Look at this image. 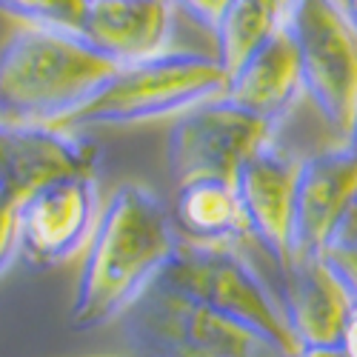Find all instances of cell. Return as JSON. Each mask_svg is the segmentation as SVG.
Returning a JSON list of instances; mask_svg holds the SVG:
<instances>
[{
	"label": "cell",
	"instance_id": "1",
	"mask_svg": "<svg viewBox=\"0 0 357 357\" xmlns=\"http://www.w3.org/2000/svg\"><path fill=\"white\" fill-rule=\"evenodd\" d=\"M181 246L163 200L140 183H121L100 206L72 301V326L100 329L152 286Z\"/></svg>",
	"mask_w": 357,
	"mask_h": 357
},
{
	"label": "cell",
	"instance_id": "2",
	"mask_svg": "<svg viewBox=\"0 0 357 357\" xmlns=\"http://www.w3.org/2000/svg\"><path fill=\"white\" fill-rule=\"evenodd\" d=\"M114 75L77 32L20 26L0 46V126L63 129Z\"/></svg>",
	"mask_w": 357,
	"mask_h": 357
},
{
	"label": "cell",
	"instance_id": "3",
	"mask_svg": "<svg viewBox=\"0 0 357 357\" xmlns=\"http://www.w3.org/2000/svg\"><path fill=\"white\" fill-rule=\"evenodd\" d=\"M155 283L243 326L280 357L297 351L269 283L252 260L237 252V246H200L181 241Z\"/></svg>",
	"mask_w": 357,
	"mask_h": 357
},
{
	"label": "cell",
	"instance_id": "4",
	"mask_svg": "<svg viewBox=\"0 0 357 357\" xmlns=\"http://www.w3.org/2000/svg\"><path fill=\"white\" fill-rule=\"evenodd\" d=\"M229 83L218 54L163 52L117 75L80 109L66 126H126L158 117H177L206 100L223 98Z\"/></svg>",
	"mask_w": 357,
	"mask_h": 357
},
{
	"label": "cell",
	"instance_id": "5",
	"mask_svg": "<svg viewBox=\"0 0 357 357\" xmlns=\"http://www.w3.org/2000/svg\"><path fill=\"white\" fill-rule=\"evenodd\" d=\"M286 29L303 66V92L337 146L357 123V26L343 0H294Z\"/></svg>",
	"mask_w": 357,
	"mask_h": 357
},
{
	"label": "cell",
	"instance_id": "6",
	"mask_svg": "<svg viewBox=\"0 0 357 357\" xmlns=\"http://www.w3.org/2000/svg\"><path fill=\"white\" fill-rule=\"evenodd\" d=\"M121 335L135 357H280L243 326L160 283L121 314Z\"/></svg>",
	"mask_w": 357,
	"mask_h": 357
},
{
	"label": "cell",
	"instance_id": "7",
	"mask_svg": "<svg viewBox=\"0 0 357 357\" xmlns=\"http://www.w3.org/2000/svg\"><path fill=\"white\" fill-rule=\"evenodd\" d=\"M272 137L275 126L226 98L206 100L174 117L166 137L169 172L177 183L192 177H223L234 183L241 166Z\"/></svg>",
	"mask_w": 357,
	"mask_h": 357
},
{
	"label": "cell",
	"instance_id": "8",
	"mask_svg": "<svg viewBox=\"0 0 357 357\" xmlns=\"http://www.w3.org/2000/svg\"><path fill=\"white\" fill-rule=\"evenodd\" d=\"M100 218L95 174L43 183L20 200V257L32 269H52L75 257Z\"/></svg>",
	"mask_w": 357,
	"mask_h": 357
},
{
	"label": "cell",
	"instance_id": "9",
	"mask_svg": "<svg viewBox=\"0 0 357 357\" xmlns=\"http://www.w3.org/2000/svg\"><path fill=\"white\" fill-rule=\"evenodd\" d=\"M301 158H294L272 140L255 152L234 174V192L241 200L246 241L275 266L294 257V189Z\"/></svg>",
	"mask_w": 357,
	"mask_h": 357
},
{
	"label": "cell",
	"instance_id": "10",
	"mask_svg": "<svg viewBox=\"0 0 357 357\" xmlns=\"http://www.w3.org/2000/svg\"><path fill=\"white\" fill-rule=\"evenodd\" d=\"M266 283L297 349H337L354 297L329 260L323 255H294Z\"/></svg>",
	"mask_w": 357,
	"mask_h": 357
},
{
	"label": "cell",
	"instance_id": "11",
	"mask_svg": "<svg viewBox=\"0 0 357 357\" xmlns=\"http://www.w3.org/2000/svg\"><path fill=\"white\" fill-rule=\"evenodd\" d=\"M357 195V155L349 146L301 158L294 189V255H323L332 246Z\"/></svg>",
	"mask_w": 357,
	"mask_h": 357
},
{
	"label": "cell",
	"instance_id": "12",
	"mask_svg": "<svg viewBox=\"0 0 357 357\" xmlns=\"http://www.w3.org/2000/svg\"><path fill=\"white\" fill-rule=\"evenodd\" d=\"M174 12L172 0H83L77 35L126 69L169 52Z\"/></svg>",
	"mask_w": 357,
	"mask_h": 357
},
{
	"label": "cell",
	"instance_id": "13",
	"mask_svg": "<svg viewBox=\"0 0 357 357\" xmlns=\"http://www.w3.org/2000/svg\"><path fill=\"white\" fill-rule=\"evenodd\" d=\"M98 149L92 140L66 129L0 126V186L20 200L52 181L75 174H95Z\"/></svg>",
	"mask_w": 357,
	"mask_h": 357
},
{
	"label": "cell",
	"instance_id": "14",
	"mask_svg": "<svg viewBox=\"0 0 357 357\" xmlns=\"http://www.w3.org/2000/svg\"><path fill=\"white\" fill-rule=\"evenodd\" d=\"M223 98L269 126H278L294 103L306 98L301 52L286 26L229 72Z\"/></svg>",
	"mask_w": 357,
	"mask_h": 357
},
{
	"label": "cell",
	"instance_id": "15",
	"mask_svg": "<svg viewBox=\"0 0 357 357\" xmlns=\"http://www.w3.org/2000/svg\"><path fill=\"white\" fill-rule=\"evenodd\" d=\"M172 223L186 243L237 246L246 241V223L234 183L223 177H192L177 183Z\"/></svg>",
	"mask_w": 357,
	"mask_h": 357
},
{
	"label": "cell",
	"instance_id": "16",
	"mask_svg": "<svg viewBox=\"0 0 357 357\" xmlns=\"http://www.w3.org/2000/svg\"><path fill=\"white\" fill-rule=\"evenodd\" d=\"M283 26L286 15L272 0H237L212 32L218 40V61L226 72H234Z\"/></svg>",
	"mask_w": 357,
	"mask_h": 357
},
{
	"label": "cell",
	"instance_id": "17",
	"mask_svg": "<svg viewBox=\"0 0 357 357\" xmlns=\"http://www.w3.org/2000/svg\"><path fill=\"white\" fill-rule=\"evenodd\" d=\"M0 12L35 29L77 32L83 0H0Z\"/></svg>",
	"mask_w": 357,
	"mask_h": 357
},
{
	"label": "cell",
	"instance_id": "18",
	"mask_svg": "<svg viewBox=\"0 0 357 357\" xmlns=\"http://www.w3.org/2000/svg\"><path fill=\"white\" fill-rule=\"evenodd\" d=\"M20 257V197L0 186V275Z\"/></svg>",
	"mask_w": 357,
	"mask_h": 357
},
{
	"label": "cell",
	"instance_id": "19",
	"mask_svg": "<svg viewBox=\"0 0 357 357\" xmlns=\"http://www.w3.org/2000/svg\"><path fill=\"white\" fill-rule=\"evenodd\" d=\"M237 3V0H172V6L177 12L189 15L195 23H200L203 29L215 32L218 23L223 20V15Z\"/></svg>",
	"mask_w": 357,
	"mask_h": 357
},
{
	"label": "cell",
	"instance_id": "20",
	"mask_svg": "<svg viewBox=\"0 0 357 357\" xmlns=\"http://www.w3.org/2000/svg\"><path fill=\"white\" fill-rule=\"evenodd\" d=\"M323 257L329 260V266L340 275V280L346 283V289L357 301V249L354 246H329L323 252Z\"/></svg>",
	"mask_w": 357,
	"mask_h": 357
},
{
	"label": "cell",
	"instance_id": "21",
	"mask_svg": "<svg viewBox=\"0 0 357 357\" xmlns=\"http://www.w3.org/2000/svg\"><path fill=\"white\" fill-rule=\"evenodd\" d=\"M337 351L343 357H357V301L351 303L349 317L343 323V332H340V340H337Z\"/></svg>",
	"mask_w": 357,
	"mask_h": 357
},
{
	"label": "cell",
	"instance_id": "22",
	"mask_svg": "<svg viewBox=\"0 0 357 357\" xmlns=\"http://www.w3.org/2000/svg\"><path fill=\"white\" fill-rule=\"evenodd\" d=\"M332 246H354V249H357V195H354V203H351L346 220L340 223V229H337V234H335Z\"/></svg>",
	"mask_w": 357,
	"mask_h": 357
},
{
	"label": "cell",
	"instance_id": "23",
	"mask_svg": "<svg viewBox=\"0 0 357 357\" xmlns=\"http://www.w3.org/2000/svg\"><path fill=\"white\" fill-rule=\"evenodd\" d=\"M289 357H343L337 349H297Z\"/></svg>",
	"mask_w": 357,
	"mask_h": 357
},
{
	"label": "cell",
	"instance_id": "24",
	"mask_svg": "<svg viewBox=\"0 0 357 357\" xmlns=\"http://www.w3.org/2000/svg\"><path fill=\"white\" fill-rule=\"evenodd\" d=\"M272 3L286 15V20H289V12H291V6H294V0H272Z\"/></svg>",
	"mask_w": 357,
	"mask_h": 357
},
{
	"label": "cell",
	"instance_id": "25",
	"mask_svg": "<svg viewBox=\"0 0 357 357\" xmlns=\"http://www.w3.org/2000/svg\"><path fill=\"white\" fill-rule=\"evenodd\" d=\"M343 6H346V12L351 15V20H354V26H357V0H343Z\"/></svg>",
	"mask_w": 357,
	"mask_h": 357
},
{
	"label": "cell",
	"instance_id": "26",
	"mask_svg": "<svg viewBox=\"0 0 357 357\" xmlns=\"http://www.w3.org/2000/svg\"><path fill=\"white\" fill-rule=\"evenodd\" d=\"M349 149L357 155V123H354V132H351V140H349Z\"/></svg>",
	"mask_w": 357,
	"mask_h": 357
}]
</instances>
